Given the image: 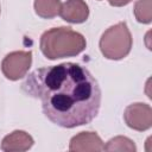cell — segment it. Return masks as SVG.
<instances>
[{"mask_svg":"<svg viewBox=\"0 0 152 152\" xmlns=\"http://www.w3.org/2000/svg\"><path fill=\"white\" fill-rule=\"evenodd\" d=\"M59 15L68 23L81 24L87 20L89 15V8L83 0H66L61 6Z\"/></svg>","mask_w":152,"mask_h":152,"instance_id":"obj_6","label":"cell"},{"mask_svg":"<svg viewBox=\"0 0 152 152\" xmlns=\"http://www.w3.org/2000/svg\"><path fill=\"white\" fill-rule=\"evenodd\" d=\"M124 119L128 127L146 131L152 125V109L146 103H133L126 108Z\"/></svg>","mask_w":152,"mask_h":152,"instance_id":"obj_5","label":"cell"},{"mask_svg":"<svg viewBox=\"0 0 152 152\" xmlns=\"http://www.w3.org/2000/svg\"><path fill=\"white\" fill-rule=\"evenodd\" d=\"M70 151H88V150H95V151H103L104 145L102 144V140L100 137L94 132H82L77 135H75L70 141Z\"/></svg>","mask_w":152,"mask_h":152,"instance_id":"obj_7","label":"cell"},{"mask_svg":"<svg viewBox=\"0 0 152 152\" xmlns=\"http://www.w3.org/2000/svg\"><path fill=\"white\" fill-rule=\"evenodd\" d=\"M109 4L112 6H115V7H120V6H125L127 4H129L132 0H108Z\"/></svg>","mask_w":152,"mask_h":152,"instance_id":"obj_11","label":"cell"},{"mask_svg":"<svg viewBox=\"0 0 152 152\" xmlns=\"http://www.w3.org/2000/svg\"><path fill=\"white\" fill-rule=\"evenodd\" d=\"M62 2L59 0H34L36 13L45 19H51L59 14Z\"/></svg>","mask_w":152,"mask_h":152,"instance_id":"obj_9","label":"cell"},{"mask_svg":"<svg viewBox=\"0 0 152 152\" xmlns=\"http://www.w3.org/2000/svg\"><path fill=\"white\" fill-rule=\"evenodd\" d=\"M134 13L138 21L150 23L151 21V0H139L135 4Z\"/></svg>","mask_w":152,"mask_h":152,"instance_id":"obj_10","label":"cell"},{"mask_svg":"<svg viewBox=\"0 0 152 152\" xmlns=\"http://www.w3.org/2000/svg\"><path fill=\"white\" fill-rule=\"evenodd\" d=\"M32 62V52L31 51H14L2 59L1 70L6 78L17 81L24 77L30 69Z\"/></svg>","mask_w":152,"mask_h":152,"instance_id":"obj_4","label":"cell"},{"mask_svg":"<svg viewBox=\"0 0 152 152\" xmlns=\"http://www.w3.org/2000/svg\"><path fill=\"white\" fill-rule=\"evenodd\" d=\"M100 49L108 59L126 57L132 49V36L126 23H119L107 28L100 39Z\"/></svg>","mask_w":152,"mask_h":152,"instance_id":"obj_3","label":"cell"},{"mask_svg":"<svg viewBox=\"0 0 152 152\" xmlns=\"http://www.w3.org/2000/svg\"><path fill=\"white\" fill-rule=\"evenodd\" d=\"M86 38L70 27H53L40 37V51L49 59L74 57L86 49Z\"/></svg>","mask_w":152,"mask_h":152,"instance_id":"obj_2","label":"cell"},{"mask_svg":"<svg viewBox=\"0 0 152 152\" xmlns=\"http://www.w3.org/2000/svg\"><path fill=\"white\" fill-rule=\"evenodd\" d=\"M21 90L39 99L44 115L64 128L91 122L101 106L96 78L86 66L72 62L36 69L26 76Z\"/></svg>","mask_w":152,"mask_h":152,"instance_id":"obj_1","label":"cell"},{"mask_svg":"<svg viewBox=\"0 0 152 152\" xmlns=\"http://www.w3.org/2000/svg\"><path fill=\"white\" fill-rule=\"evenodd\" d=\"M33 145V139L24 131H14L6 135L1 142L2 151H26Z\"/></svg>","mask_w":152,"mask_h":152,"instance_id":"obj_8","label":"cell"}]
</instances>
